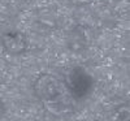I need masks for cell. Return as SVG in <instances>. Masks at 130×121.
<instances>
[{
  "mask_svg": "<svg viewBox=\"0 0 130 121\" xmlns=\"http://www.w3.org/2000/svg\"><path fill=\"white\" fill-rule=\"evenodd\" d=\"M65 86L68 87L69 93L74 98V100H81L86 98L92 89V77L91 74L82 67H73L65 74L64 80Z\"/></svg>",
  "mask_w": 130,
  "mask_h": 121,
  "instance_id": "7a4b0ae2",
  "label": "cell"
},
{
  "mask_svg": "<svg viewBox=\"0 0 130 121\" xmlns=\"http://www.w3.org/2000/svg\"><path fill=\"white\" fill-rule=\"evenodd\" d=\"M2 44L10 55H20L26 51L27 40L20 31H8L2 35Z\"/></svg>",
  "mask_w": 130,
  "mask_h": 121,
  "instance_id": "3957f363",
  "label": "cell"
},
{
  "mask_svg": "<svg viewBox=\"0 0 130 121\" xmlns=\"http://www.w3.org/2000/svg\"><path fill=\"white\" fill-rule=\"evenodd\" d=\"M32 90L47 112L55 116H65L75 111V100L62 80L55 74L42 73L34 81Z\"/></svg>",
  "mask_w": 130,
  "mask_h": 121,
  "instance_id": "6da1fadb",
  "label": "cell"
}]
</instances>
